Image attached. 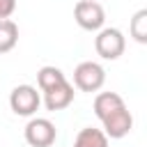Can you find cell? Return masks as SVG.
I'll return each instance as SVG.
<instances>
[{
    "instance_id": "1",
    "label": "cell",
    "mask_w": 147,
    "mask_h": 147,
    "mask_svg": "<svg viewBox=\"0 0 147 147\" xmlns=\"http://www.w3.org/2000/svg\"><path fill=\"white\" fill-rule=\"evenodd\" d=\"M94 48H96L99 57L117 60L124 53V48H126V39L122 34V30H117V28H101V30H96Z\"/></svg>"
},
{
    "instance_id": "2",
    "label": "cell",
    "mask_w": 147,
    "mask_h": 147,
    "mask_svg": "<svg viewBox=\"0 0 147 147\" xmlns=\"http://www.w3.org/2000/svg\"><path fill=\"white\" fill-rule=\"evenodd\" d=\"M106 83V69L99 62H80L74 69V85L80 92H99Z\"/></svg>"
},
{
    "instance_id": "3",
    "label": "cell",
    "mask_w": 147,
    "mask_h": 147,
    "mask_svg": "<svg viewBox=\"0 0 147 147\" xmlns=\"http://www.w3.org/2000/svg\"><path fill=\"white\" fill-rule=\"evenodd\" d=\"M74 18L83 30L96 32L106 23V11L96 0H78L74 7Z\"/></svg>"
},
{
    "instance_id": "4",
    "label": "cell",
    "mask_w": 147,
    "mask_h": 147,
    "mask_svg": "<svg viewBox=\"0 0 147 147\" xmlns=\"http://www.w3.org/2000/svg\"><path fill=\"white\" fill-rule=\"evenodd\" d=\"M39 103H41V96H39L37 87H32V85H16L9 94V106L21 117H32L37 113Z\"/></svg>"
},
{
    "instance_id": "5",
    "label": "cell",
    "mask_w": 147,
    "mask_h": 147,
    "mask_svg": "<svg viewBox=\"0 0 147 147\" xmlns=\"http://www.w3.org/2000/svg\"><path fill=\"white\" fill-rule=\"evenodd\" d=\"M57 138V129L46 117H32L25 124V142L32 147H51Z\"/></svg>"
},
{
    "instance_id": "6",
    "label": "cell",
    "mask_w": 147,
    "mask_h": 147,
    "mask_svg": "<svg viewBox=\"0 0 147 147\" xmlns=\"http://www.w3.org/2000/svg\"><path fill=\"white\" fill-rule=\"evenodd\" d=\"M101 124H103L101 131H103L108 138L119 140V138H124V136L133 129V115L129 113L126 106H122V108H117L115 113H110L108 117H103Z\"/></svg>"
},
{
    "instance_id": "7",
    "label": "cell",
    "mask_w": 147,
    "mask_h": 147,
    "mask_svg": "<svg viewBox=\"0 0 147 147\" xmlns=\"http://www.w3.org/2000/svg\"><path fill=\"white\" fill-rule=\"evenodd\" d=\"M74 94H76V92H74V85H71L69 80L57 83V85L44 90V106H46V110H51V113L64 110L67 106H71Z\"/></svg>"
},
{
    "instance_id": "8",
    "label": "cell",
    "mask_w": 147,
    "mask_h": 147,
    "mask_svg": "<svg viewBox=\"0 0 147 147\" xmlns=\"http://www.w3.org/2000/svg\"><path fill=\"white\" fill-rule=\"evenodd\" d=\"M122 106H126V103H124V99H122L117 92H99V94L94 96V115H96L99 119L108 117L110 113H115V110L122 108Z\"/></svg>"
},
{
    "instance_id": "9",
    "label": "cell",
    "mask_w": 147,
    "mask_h": 147,
    "mask_svg": "<svg viewBox=\"0 0 147 147\" xmlns=\"http://www.w3.org/2000/svg\"><path fill=\"white\" fill-rule=\"evenodd\" d=\"M74 147H108V136L101 129L85 126L74 138Z\"/></svg>"
},
{
    "instance_id": "10",
    "label": "cell",
    "mask_w": 147,
    "mask_h": 147,
    "mask_svg": "<svg viewBox=\"0 0 147 147\" xmlns=\"http://www.w3.org/2000/svg\"><path fill=\"white\" fill-rule=\"evenodd\" d=\"M16 44H18V25L11 18H2L0 21V55L9 53Z\"/></svg>"
},
{
    "instance_id": "11",
    "label": "cell",
    "mask_w": 147,
    "mask_h": 147,
    "mask_svg": "<svg viewBox=\"0 0 147 147\" xmlns=\"http://www.w3.org/2000/svg\"><path fill=\"white\" fill-rule=\"evenodd\" d=\"M64 80H67V76H64L62 69H57V67L46 64V67H41V69L37 71V83H39V90H41V92L48 90V87H53V85H57V83H64Z\"/></svg>"
},
{
    "instance_id": "12",
    "label": "cell",
    "mask_w": 147,
    "mask_h": 147,
    "mask_svg": "<svg viewBox=\"0 0 147 147\" xmlns=\"http://www.w3.org/2000/svg\"><path fill=\"white\" fill-rule=\"evenodd\" d=\"M129 32H131V37L138 44H147V9H138L133 14L131 25H129Z\"/></svg>"
},
{
    "instance_id": "13",
    "label": "cell",
    "mask_w": 147,
    "mask_h": 147,
    "mask_svg": "<svg viewBox=\"0 0 147 147\" xmlns=\"http://www.w3.org/2000/svg\"><path fill=\"white\" fill-rule=\"evenodd\" d=\"M16 9V0H0V21L2 18H9Z\"/></svg>"
}]
</instances>
